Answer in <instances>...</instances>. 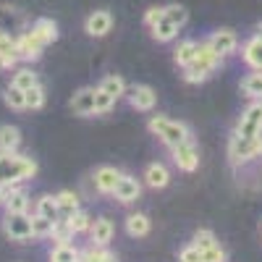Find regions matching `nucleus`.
Segmentation results:
<instances>
[{"mask_svg": "<svg viewBox=\"0 0 262 262\" xmlns=\"http://www.w3.org/2000/svg\"><path fill=\"white\" fill-rule=\"evenodd\" d=\"M29 32L42 42V45H53V42L58 39V27H55L53 18H37L34 27H32Z\"/></svg>", "mask_w": 262, "mask_h": 262, "instance_id": "obj_15", "label": "nucleus"}, {"mask_svg": "<svg viewBox=\"0 0 262 262\" xmlns=\"http://www.w3.org/2000/svg\"><path fill=\"white\" fill-rule=\"evenodd\" d=\"M107 262H118V259H116V257H111V259H107Z\"/></svg>", "mask_w": 262, "mask_h": 262, "instance_id": "obj_45", "label": "nucleus"}, {"mask_svg": "<svg viewBox=\"0 0 262 262\" xmlns=\"http://www.w3.org/2000/svg\"><path fill=\"white\" fill-rule=\"evenodd\" d=\"M6 194H8V186H6L3 181H0V202H3V200H6Z\"/></svg>", "mask_w": 262, "mask_h": 262, "instance_id": "obj_43", "label": "nucleus"}, {"mask_svg": "<svg viewBox=\"0 0 262 262\" xmlns=\"http://www.w3.org/2000/svg\"><path fill=\"white\" fill-rule=\"evenodd\" d=\"M37 215H42V217H50V221H58V217H60L58 196H53V194L39 196V200H37Z\"/></svg>", "mask_w": 262, "mask_h": 262, "instance_id": "obj_22", "label": "nucleus"}, {"mask_svg": "<svg viewBox=\"0 0 262 262\" xmlns=\"http://www.w3.org/2000/svg\"><path fill=\"white\" fill-rule=\"evenodd\" d=\"M6 105L8 107H13V111H24L27 107V95H24V90H18V86H8L6 90Z\"/></svg>", "mask_w": 262, "mask_h": 262, "instance_id": "obj_32", "label": "nucleus"}, {"mask_svg": "<svg viewBox=\"0 0 262 262\" xmlns=\"http://www.w3.org/2000/svg\"><path fill=\"white\" fill-rule=\"evenodd\" d=\"M84 29H86V34H90V37H105L107 32L113 29V16L107 13V11H95V13L86 16Z\"/></svg>", "mask_w": 262, "mask_h": 262, "instance_id": "obj_10", "label": "nucleus"}, {"mask_svg": "<svg viewBox=\"0 0 262 262\" xmlns=\"http://www.w3.org/2000/svg\"><path fill=\"white\" fill-rule=\"evenodd\" d=\"M149 131H152L155 137H160L163 144H168L170 149H173V147H179L181 142L189 139V128H186L184 123H179V121H168V118H163V116L149 118Z\"/></svg>", "mask_w": 262, "mask_h": 262, "instance_id": "obj_3", "label": "nucleus"}, {"mask_svg": "<svg viewBox=\"0 0 262 262\" xmlns=\"http://www.w3.org/2000/svg\"><path fill=\"white\" fill-rule=\"evenodd\" d=\"M111 257H113L111 252H105V247H97V244H92L90 249L79 252V262H107Z\"/></svg>", "mask_w": 262, "mask_h": 262, "instance_id": "obj_31", "label": "nucleus"}, {"mask_svg": "<svg viewBox=\"0 0 262 262\" xmlns=\"http://www.w3.org/2000/svg\"><path fill=\"white\" fill-rule=\"evenodd\" d=\"M37 84V74L32 71V69H18L16 71V76H13V86H18V90H29V86H34Z\"/></svg>", "mask_w": 262, "mask_h": 262, "instance_id": "obj_36", "label": "nucleus"}, {"mask_svg": "<svg viewBox=\"0 0 262 262\" xmlns=\"http://www.w3.org/2000/svg\"><path fill=\"white\" fill-rule=\"evenodd\" d=\"M262 155V134L259 137H233L231 139V160L233 163H247Z\"/></svg>", "mask_w": 262, "mask_h": 262, "instance_id": "obj_4", "label": "nucleus"}, {"mask_svg": "<svg viewBox=\"0 0 262 262\" xmlns=\"http://www.w3.org/2000/svg\"><path fill=\"white\" fill-rule=\"evenodd\" d=\"M165 16V8H160V6H155V8H149L147 13H144V24L147 27H155L158 24V21Z\"/></svg>", "mask_w": 262, "mask_h": 262, "instance_id": "obj_42", "label": "nucleus"}, {"mask_svg": "<svg viewBox=\"0 0 262 262\" xmlns=\"http://www.w3.org/2000/svg\"><path fill=\"white\" fill-rule=\"evenodd\" d=\"M71 111L76 116H92L95 113V90H79L71 100Z\"/></svg>", "mask_w": 262, "mask_h": 262, "instance_id": "obj_16", "label": "nucleus"}, {"mask_svg": "<svg viewBox=\"0 0 262 262\" xmlns=\"http://www.w3.org/2000/svg\"><path fill=\"white\" fill-rule=\"evenodd\" d=\"M217 63H221V55H217L207 42H202L200 48H196V58L184 69V79L189 84H196V81H205L215 69H217Z\"/></svg>", "mask_w": 262, "mask_h": 262, "instance_id": "obj_2", "label": "nucleus"}, {"mask_svg": "<svg viewBox=\"0 0 262 262\" xmlns=\"http://www.w3.org/2000/svg\"><path fill=\"white\" fill-rule=\"evenodd\" d=\"M24 95H27V107H32V111H37V107L45 105V90H42L39 84L29 86V90H27Z\"/></svg>", "mask_w": 262, "mask_h": 262, "instance_id": "obj_37", "label": "nucleus"}, {"mask_svg": "<svg viewBox=\"0 0 262 262\" xmlns=\"http://www.w3.org/2000/svg\"><path fill=\"white\" fill-rule=\"evenodd\" d=\"M116 97H111L105 90H95V113H107L113 107Z\"/></svg>", "mask_w": 262, "mask_h": 262, "instance_id": "obj_38", "label": "nucleus"}, {"mask_svg": "<svg viewBox=\"0 0 262 262\" xmlns=\"http://www.w3.org/2000/svg\"><path fill=\"white\" fill-rule=\"evenodd\" d=\"M126 231H128V236H134V238L147 236V233H149V217H147V215H142V212L128 215V221H126Z\"/></svg>", "mask_w": 262, "mask_h": 262, "instance_id": "obj_23", "label": "nucleus"}, {"mask_svg": "<svg viewBox=\"0 0 262 262\" xmlns=\"http://www.w3.org/2000/svg\"><path fill=\"white\" fill-rule=\"evenodd\" d=\"M16 39L6 32H0V63H3V69H11L16 63Z\"/></svg>", "mask_w": 262, "mask_h": 262, "instance_id": "obj_19", "label": "nucleus"}, {"mask_svg": "<svg viewBox=\"0 0 262 262\" xmlns=\"http://www.w3.org/2000/svg\"><path fill=\"white\" fill-rule=\"evenodd\" d=\"M113 233H116V228H113V223L107 221V217H97V221H92V226H90L92 244H97V247H107V244H111Z\"/></svg>", "mask_w": 262, "mask_h": 262, "instance_id": "obj_13", "label": "nucleus"}, {"mask_svg": "<svg viewBox=\"0 0 262 262\" xmlns=\"http://www.w3.org/2000/svg\"><path fill=\"white\" fill-rule=\"evenodd\" d=\"M21 144V134L16 126H0V152H16Z\"/></svg>", "mask_w": 262, "mask_h": 262, "instance_id": "obj_20", "label": "nucleus"}, {"mask_svg": "<svg viewBox=\"0 0 262 262\" xmlns=\"http://www.w3.org/2000/svg\"><path fill=\"white\" fill-rule=\"evenodd\" d=\"M53 223H55V221H50V217L34 215V217H32V236H34V238H48V236L53 233Z\"/></svg>", "mask_w": 262, "mask_h": 262, "instance_id": "obj_30", "label": "nucleus"}, {"mask_svg": "<svg viewBox=\"0 0 262 262\" xmlns=\"http://www.w3.org/2000/svg\"><path fill=\"white\" fill-rule=\"evenodd\" d=\"M53 242L55 244H69L71 238H74V231H71V226H69V221L66 217H58V221L53 223Z\"/></svg>", "mask_w": 262, "mask_h": 262, "instance_id": "obj_26", "label": "nucleus"}, {"mask_svg": "<svg viewBox=\"0 0 262 262\" xmlns=\"http://www.w3.org/2000/svg\"><path fill=\"white\" fill-rule=\"evenodd\" d=\"M257 37H262V21H259V24H257Z\"/></svg>", "mask_w": 262, "mask_h": 262, "instance_id": "obj_44", "label": "nucleus"}, {"mask_svg": "<svg viewBox=\"0 0 262 262\" xmlns=\"http://www.w3.org/2000/svg\"><path fill=\"white\" fill-rule=\"evenodd\" d=\"M179 259H181V262H202V249H196L194 244H191V247H184Z\"/></svg>", "mask_w": 262, "mask_h": 262, "instance_id": "obj_41", "label": "nucleus"}, {"mask_svg": "<svg viewBox=\"0 0 262 262\" xmlns=\"http://www.w3.org/2000/svg\"><path fill=\"white\" fill-rule=\"evenodd\" d=\"M244 60L252 66V69L262 71V37H254L244 45Z\"/></svg>", "mask_w": 262, "mask_h": 262, "instance_id": "obj_21", "label": "nucleus"}, {"mask_svg": "<svg viewBox=\"0 0 262 262\" xmlns=\"http://www.w3.org/2000/svg\"><path fill=\"white\" fill-rule=\"evenodd\" d=\"M0 69H3V63H0Z\"/></svg>", "mask_w": 262, "mask_h": 262, "instance_id": "obj_46", "label": "nucleus"}, {"mask_svg": "<svg viewBox=\"0 0 262 262\" xmlns=\"http://www.w3.org/2000/svg\"><path fill=\"white\" fill-rule=\"evenodd\" d=\"M131 107H137V111H152L155 107V102H158V95H155V90L152 86H134L131 90Z\"/></svg>", "mask_w": 262, "mask_h": 262, "instance_id": "obj_14", "label": "nucleus"}, {"mask_svg": "<svg viewBox=\"0 0 262 262\" xmlns=\"http://www.w3.org/2000/svg\"><path fill=\"white\" fill-rule=\"evenodd\" d=\"M236 134L238 137H259L262 134V102H254L244 111L242 121L236 126Z\"/></svg>", "mask_w": 262, "mask_h": 262, "instance_id": "obj_6", "label": "nucleus"}, {"mask_svg": "<svg viewBox=\"0 0 262 262\" xmlns=\"http://www.w3.org/2000/svg\"><path fill=\"white\" fill-rule=\"evenodd\" d=\"M58 196V207H60V217H69L71 212L79 210V196L74 191H60L55 194Z\"/></svg>", "mask_w": 262, "mask_h": 262, "instance_id": "obj_27", "label": "nucleus"}, {"mask_svg": "<svg viewBox=\"0 0 262 262\" xmlns=\"http://www.w3.org/2000/svg\"><path fill=\"white\" fill-rule=\"evenodd\" d=\"M149 29H152V37H155L158 42H170L173 37L179 34V27L173 24V21H168L165 16H163V18L158 21L155 27H149Z\"/></svg>", "mask_w": 262, "mask_h": 262, "instance_id": "obj_25", "label": "nucleus"}, {"mask_svg": "<svg viewBox=\"0 0 262 262\" xmlns=\"http://www.w3.org/2000/svg\"><path fill=\"white\" fill-rule=\"evenodd\" d=\"M207 45L217 53V55H231L233 50H236V45H238V37H236V32L233 29H217L210 39H207Z\"/></svg>", "mask_w": 262, "mask_h": 262, "instance_id": "obj_9", "label": "nucleus"}, {"mask_svg": "<svg viewBox=\"0 0 262 262\" xmlns=\"http://www.w3.org/2000/svg\"><path fill=\"white\" fill-rule=\"evenodd\" d=\"M6 212H27L29 210V196L27 191H18L13 186H8V194H6Z\"/></svg>", "mask_w": 262, "mask_h": 262, "instance_id": "obj_18", "label": "nucleus"}, {"mask_svg": "<svg viewBox=\"0 0 262 262\" xmlns=\"http://www.w3.org/2000/svg\"><path fill=\"white\" fill-rule=\"evenodd\" d=\"M165 18L173 21V24L181 29L186 21H189V11H186L184 6H179V3H173V6H165Z\"/></svg>", "mask_w": 262, "mask_h": 262, "instance_id": "obj_35", "label": "nucleus"}, {"mask_svg": "<svg viewBox=\"0 0 262 262\" xmlns=\"http://www.w3.org/2000/svg\"><path fill=\"white\" fill-rule=\"evenodd\" d=\"M42 42L32 34V32H21L16 37V55L18 58H24V60H37L42 55Z\"/></svg>", "mask_w": 262, "mask_h": 262, "instance_id": "obj_8", "label": "nucleus"}, {"mask_svg": "<svg viewBox=\"0 0 262 262\" xmlns=\"http://www.w3.org/2000/svg\"><path fill=\"white\" fill-rule=\"evenodd\" d=\"M50 262H79V252L71 244H55Z\"/></svg>", "mask_w": 262, "mask_h": 262, "instance_id": "obj_29", "label": "nucleus"}, {"mask_svg": "<svg viewBox=\"0 0 262 262\" xmlns=\"http://www.w3.org/2000/svg\"><path fill=\"white\" fill-rule=\"evenodd\" d=\"M144 179H147V184H149L152 189H163V186H168V181H170V173H168L165 165L152 163V165H147V170H144Z\"/></svg>", "mask_w": 262, "mask_h": 262, "instance_id": "obj_17", "label": "nucleus"}, {"mask_svg": "<svg viewBox=\"0 0 262 262\" xmlns=\"http://www.w3.org/2000/svg\"><path fill=\"white\" fill-rule=\"evenodd\" d=\"M194 247L196 249H210V247H215V236H212V231H196L194 233Z\"/></svg>", "mask_w": 262, "mask_h": 262, "instance_id": "obj_39", "label": "nucleus"}, {"mask_svg": "<svg viewBox=\"0 0 262 262\" xmlns=\"http://www.w3.org/2000/svg\"><path fill=\"white\" fill-rule=\"evenodd\" d=\"M116 200L118 202H123V205H128V202H137L139 200V194H142V186H139V181L137 179H131V176H121L118 179V184H116Z\"/></svg>", "mask_w": 262, "mask_h": 262, "instance_id": "obj_11", "label": "nucleus"}, {"mask_svg": "<svg viewBox=\"0 0 262 262\" xmlns=\"http://www.w3.org/2000/svg\"><path fill=\"white\" fill-rule=\"evenodd\" d=\"M196 48H200V45H196L194 39H184L181 45L176 48V53H173V60H176L179 66H184V69H186V66L196 58Z\"/></svg>", "mask_w": 262, "mask_h": 262, "instance_id": "obj_24", "label": "nucleus"}, {"mask_svg": "<svg viewBox=\"0 0 262 262\" xmlns=\"http://www.w3.org/2000/svg\"><path fill=\"white\" fill-rule=\"evenodd\" d=\"M202 262H226V252L215 244V247H210V249L202 252Z\"/></svg>", "mask_w": 262, "mask_h": 262, "instance_id": "obj_40", "label": "nucleus"}, {"mask_svg": "<svg viewBox=\"0 0 262 262\" xmlns=\"http://www.w3.org/2000/svg\"><path fill=\"white\" fill-rule=\"evenodd\" d=\"M37 173V163L32 158L16 155V152H0V181L6 186L16 181H27Z\"/></svg>", "mask_w": 262, "mask_h": 262, "instance_id": "obj_1", "label": "nucleus"}, {"mask_svg": "<svg viewBox=\"0 0 262 262\" xmlns=\"http://www.w3.org/2000/svg\"><path fill=\"white\" fill-rule=\"evenodd\" d=\"M3 231L13 242H27V238H32V217L27 212H8Z\"/></svg>", "mask_w": 262, "mask_h": 262, "instance_id": "obj_5", "label": "nucleus"}, {"mask_svg": "<svg viewBox=\"0 0 262 262\" xmlns=\"http://www.w3.org/2000/svg\"><path fill=\"white\" fill-rule=\"evenodd\" d=\"M100 90H105L111 97H121L123 92H126V84H123V79L121 76H116V74H111V76H105L102 79V84H100Z\"/></svg>", "mask_w": 262, "mask_h": 262, "instance_id": "obj_28", "label": "nucleus"}, {"mask_svg": "<svg viewBox=\"0 0 262 262\" xmlns=\"http://www.w3.org/2000/svg\"><path fill=\"white\" fill-rule=\"evenodd\" d=\"M242 90H244V95H249V97H262V71H257V74H252V76H247L244 81H242Z\"/></svg>", "mask_w": 262, "mask_h": 262, "instance_id": "obj_33", "label": "nucleus"}, {"mask_svg": "<svg viewBox=\"0 0 262 262\" xmlns=\"http://www.w3.org/2000/svg\"><path fill=\"white\" fill-rule=\"evenodd\" d=\"M173 160H176V165H179L181 170L191 173V170L200 168V152H196V147L186 139V142H181L179 147H173Z\"/></svg>", "mask_w": 262, "mask_h": 262, "instance_id": "obj_7", "label": "nucleus"}, {"mask_svg": "<svg viewBox=\"0 0 262 262\" xmlns=\"http://www.w3.org/2000/svg\"><path fill=\"white\" fill-rule=\"evenodd\" d=\"M66 221H69V226H71V231H74V233H84V231H90V226H92L90 215L81 212V210L71 212L69 217H66Z\"/></svg>", "mask_w": 262, "mask_h": 262, "instance_id": "obj_34", "label": "nucleus"}, {"mask_svg": "<svg viewBox=\"0 0 262 262\" xmlns=\"http://www.w3.org/2000/svg\"><path fill=\"white\" fill-rule=\"evenodd\" d=\"M118 179H121V173L116 168H111V165H102V168L95 170V186H97L100 194H113Z\"/></svg>", "mask_w": 262, "mask_h": 262, "instance_id": "obj_12", "label": "nucleus"}]
</instances>
